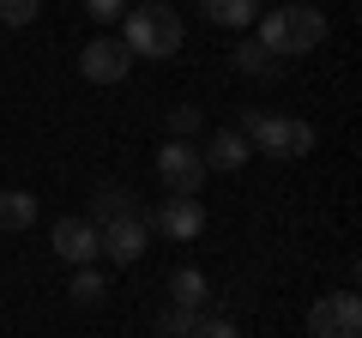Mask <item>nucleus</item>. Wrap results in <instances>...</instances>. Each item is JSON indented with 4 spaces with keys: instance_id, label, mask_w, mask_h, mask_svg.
<instances>
[{
    "instance_id": "obj_18",
    "label": "nucleus",
    "mask_w": 362,
    "mask_h": 338,
    "mask_svg": "<svg viewBox=\"0 0 362 338\" xmlns=\"http://www.w3.org/2000/svg\"><path fill=\"white\" fill-rule=\"evenodd\" d=\"M194 326H199V314H187V308H163V314H157V332H163V338H187Z\"/></svg>"
},
{
    "instance_id": "obj_14",
    "label": "nucleus",
    "mask_w": 362,
    "mask_h": 338,
    "mask_svg": "<svg viewBox=\"0 0 362 338\" xmlns=\"http://www.w3.org/2000/svg\"><path fill=\"white\" fill-rule=\"evenodd\" d=\"M230 66H235L242 78H278V54H266L254 37H242V42L230 49Z\"/></svg>"
},
{
    "instance_id": "obj_12",
    "label": "nucleus",
    "mask_w": 362,
    "mask_h": 338,
    "mask_svg": "<svg viewBox=\"0 0 362 338\" xmlns=\"http://www.w3.org/2000/svg\"><path fill=\"white\" fill-rule=\"evenodd\" d=\"M127 211H133V194H127V187H121V182H103V187H97V194L85 199V211H78V218H90V223H97V230H103L109 218H127Z\"/></svg>"
},
{
    "instance_id": "obj_21",
    "label": "nucleus",
    "mask_w": 362,
    "mask_h": 338,
    "mask_svg": "<svg viewBox=\"0 0 362 338\" xmlns=\"http://www.w3.org/2000/svg\"><path fill=\"white\" fill-rule=\"evenodd\" d=\"M85 13L97 25H115V18H127V0H85Z\"/></svg>"
},
{
    "instance_id": "obj_9",
    "label": "nucleus",
    "mask_w": 362,
    "mask_h": 338,
    "mask_svg": "<svg viewBox=\"0 0 362 338\" xmlns=\"http://www.w3.org/2000/svg\"><path fill=\"white\" fill-rule=\"evenodd\" d=\"M151 230L169 235V242H194V235L206 230V206H199V199H187V194H163V206H157Z\"/></svg>"
},
{
    "instance_id": "obj_6",
    "label": "nucleus",
    "mask_w": 362,
    "mask_h": 338,
    "mask_svg": "<svg viewBox=\"0 0 362 338\" xmlns=\"http://www.w3.org/2000/svg\"><path fill=\"white\" fill-rule=\"evenodd\" d=\"M97 242H103V260L133 266V260H145V247H151V218L133 206L127 218H109L103 230H97Z\"/></svg>"
},
{
    "instance_id": "obj_7",
    "label": "nucleus",
    "mask_w": 362,
    "mask_h": 338,
    "mask_svg": "<svg viewBox=\"0 0 362 338\" xmlns=\"http://www.w3.org/2000/svg\"><path fill=\"white\" fill-rule=\"evenodd\" d=\"M127 66H133V54H127L121 37H90L85 49H78V73H85L90 85H121Z\"/></svg>"
},
{
    "instance_id": "obj_16",
    "label": "nucleus",
    "mask_w": 362,
    "mask_h": 338,
    "mask_svg": "<svg viewBox=\"0 0 362 338\" xmlns=\"http://www.w3.org/2000/svg\"><path fill=\"white\" fill-rule=\"evenodd\" d=\"M66 296H73L78 308H97V302L109 296V278L97 272V266H73V284H66Z\"/></svg>"
},
{
    "instance_id": "obj_3",
    "label": "nucleus",
    "mask_w": 362,
    "mask_h": 338,
    "mask_svg": "<svg viewBox=\"0 0 362 338\" xmlns=\"http://www.w3.org/2000/svg\"><path fill=\"white\" fill-rule=\"evenodd\" d=\"M127 54H145V61H169V54H181V42H187V30H181V13L175 6H157V0H145V6H127Z\"/></svg>"
},
{
    "instance_id": "obj_5",
    "label": "nucleus",
    "mask_w": 362,
    "mask_h": 338,
    "mask_svg": "<svg viewBox=\"0 0 362 338\" xmlns=\"http://www.w3.org/2000/svg\"><path fill=\"white\" fill-rule=\"evenodd\" d=\"M157 182H163V194H187V199H194L199 187H206L199 145H194V139H169V145H157Z\"/></svg>"
},
{
    "instance_id": "obj_19",
    "label": "nucleus",
    "mask_w": 362,
    "mask_h": 338,
    "mask_svg": "<svg viewBox=\"0 0 362 338\" xmlns=\"http://www.w3.org/2000/svg\"><path fill=\"white\" fill-rule=\"evenodd\" d=\"M199 133V109L194 103H175L169 109V139H194Z\"/></svg>"
},
{
    "instance_id": "obj_1",
    "label": "nucleus",
    "mask_w": 362,
    "mask_h": 338,
    "mask_svg": "<svg viewBox=\"0 0 362 338\" xmlns=\"http://www.w3.org/2000/svg\"><path fill=\"white\" fill-rule=\"evenodd\" d=\"M259 25V49L278 54V61H290V54H314L326 42V13L320 6H308V0H290V6H266V13L254 18Z\"/></svg>"
},
{
    "instance_id": "obj_22",
    "label": "nucleus",
    "mask_w": 362,
    "mask_h": 338,
    "mask_svg": "<svg viewBox=\"0 0 362 338\" xmlns=\"http://www.w3.org/2000/svg\"><path fill=\"white\" fill-rule=\"evenodd\" d=\"M157 6H169V0H157Z\"/></svg>"
},
{
    "instance_id": "obj_4",
    "label": "nucleus",
    "mask_w": 362,
    "mask_h": 338,
    "mask_svg": "<svg viewBox=\"0 0 362 338\" xmlns=\"http://www.w3.org/2000/svg\"><path fill=\"white\" fill-rule=\"evenodd\" d=\"M308 338H362V302H356V290H326V296H314Z\"/></svg>"
},
{
    "instance_id": "obj_8",
    "label": "nucleus",
    "mask_w": 362,
    "mask_h": 338,
    "mask_svg": "<svg viewBox=\"0 0 362 338\" xmlns=\"http://www.w3.org/2000/svg\"><path fill=\"white\" fill-rule=\"evenodd\" d=\"M49 247L61 254L66 266H90L97 254H103V242H97V223H90V218H78V211H73V218H54Z\"/></svg>"
},
{
    "instance_id": "obj_10",
    "label": "nucleus",
    "mask_w": 362,
    "mask_h": 338,
    "mask_svg": "<svg viewBox=\"0 0 362 338\" xmlns=\"http://www.w3.org/2000/svg\"><path fill=\"white\" fill-rule=\"evenodd\" d=\"M247 157H254V145H247V139H242L235 127H218V133H211L206 145H199V163H206V175H211V169L235 175V169H242Z\"/></svg>"
},
{
    "instance_id": "obj_20",
    "label": "nucleus",
    "mask_w": 362,
    "mask_h": 338,
    "mask_svg": "<svg viewBox=\"0 0 362 338\" xmlns=\"http://www.w3.org/2000/svg\"><path fill=\"white\" fill-rule=\"evenodd\" d=\"M187 338H242V332H235V320H218V314H199V326H194Z\"/></svg>"
},
{
    "instance_id": "obj_17",
    "label": "nucleus",
    "mask_w": 362,
    "mask_h": 338,
    "mask_svg": "<svg viewBox=\"0 0 362 338\" xmlns=\"http://www.w3.org/2000/svg\"><path fill=\"white\" fill-rule=\"evenodd\" d=\"M37 13H42V0H0V25H13V30L37 25Z\"/></svg>"
},
{
    "instance_id": "obj_2",
    "label": "nucleus",
    "mask_w": 362,
    "mask_h": 338,
    "mask_svg": "<svg viewBox=\"0 0 362 338\" xmlns=\"http://www.w3.org/2000/svg\"><path fill=\"white\" fill-rule=\"evenodd\" d=\"M242 133L247 145H254L259 157H272V163H296V157L314 151V127L302 115H272V109H247L242 115Z\"/></svg>"
},
{
    "instance_id": "obj_13",
    "label": "nucleus",
    "mask_w": 362,
    "mask_h": 338,
    "mask_svg": "<svg viewBox=\"0 0 362 338\" xmlns=\"http://www.w3.org/2000/svg\"><path fill=\"white\" fill-rule=\"evenodd\" d=\"M199 13H206L211 25H223V30H242V25H254V18L266 13V0H199Z\"/></svg>"
},
{
    "instance_id": "obj_11",
    "label": "nucleus",
    "mask_w": 362,
    "mask_h": 338,
    "mask_svg": "<svg viewBox=\"0 0 362 338\" xmlns=\"http://www.w3.org/2000/svg\"><path fill=\"white\" fill-rule=\"evenodd\" d=\"M211 290H206V272H194V266H175V278H169V308H187V314H206Z\"/></svg>"
},
{
    "instance_id": "obj_15",
    "label": "nucleus",
    "mask_w": 362,
    "mask_h": 338,
    "mask_svg": "<svg viewBox=\"0 0 362 338\" xmlns=\"http://www.w3.org/2000/svg\"><path fill=\"white\" fill-rule=\"evenodd\" d=\"M30 223H37V194L0 187V230H30Z\"/></svg>"
}]
</instances>
